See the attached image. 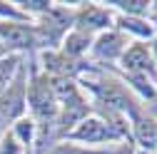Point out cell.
Returning <instances> with one entry per match:
<instances>
[{
    "label": "cell",
    "mask_w": 157,
    "mask_h": 154,
    "mask_svg": "<svg viewBox=\"0 0 157 154\" xmlns=\"http://www.w3.org/2000/svg\"><path fill=\"white\" fill-rule=\"evenodd\" d=\"M132 40H127V37L120 32V30H105L100 35L92 37V45H90V52H87V62L95 65V67H115L117 62H120L122 52L127 50Z\"/></svg>",
    "instance_id": "6da1fadb"
},
{
    "label": "cell",
    "mask_w": 157,
    "mask_h": 154,
    "mask_svg": "<svg viewBox=\"0 0 157 154\" xmlns=\"http://www.w3.org/2000/svg\"><path fill=\"white\" fill-rule=\"evenodd\" d=\"M112 25H115V13L105 3H77L75 5V13H72L75 30L95 37L105 30H112Z\"/></svg>",
    "instance_id": "7a4b0ae2"
},
{
    "label": "cell",
    "mask_w": 157,
    "mask_h": 154,
    "mask_svg": "<svg viewBox=\"0 0 157 154\" xmlns=\"http://www.w3.org/2000/svg\"><path fill=\"white\" fill-rule=\"evenodd\" d=\"M65 139L67 142H75V144H82V147H97V149L110 147V142L117 144V139L112 137V132L107 129V124L100 117H95L92 112L65 134Z\"/></svg>",
    "instance_id": "3957f363"
},
{
    "label": "cell",
    "mask_w": 157,
    "mask_h": 154,
    "mask_svg": "<svg viewBox=\"0 0 157 154\" xmlns=\"http://www.w3.org/2000/svg\"><path fill=\"white\" fill-rule=\"evenodd\" d=\"M117 70H120V72H135V75L157 77L150 42H130L127 50H125L122 57H120V62H117Z\"/></svg>",
    "instance_id": "277c9868"
},
{
    "label": "cell",
    "mask_w": 157,
    "mask_h": 154,
    "mask_svg": "<svg viewBox=\"0 0 157 154\" xmlns=\"http://www.w3.org/2000/svg\"><path fill=\"white\" fill-rule=\"evenodd\" d=\"M130 142L142 154H157V119L147 117L145 112L135 117L130 122Z\"/></svg>",
    "instance_id": "5b68a950"
},
{
    "label": "cell",
    "mask_w": 157,
    "mask_h": 154,
    "mask_svg": "<svg viewBox=\"0 0 157 154\" xmlns=\"http://www.w3.org/2000/svg\"><path fill=\"white\" fill-rule=\"evenodd\" d=\"M90 45H92V37L72 28V30H70V32L63 37V42H60V47H57V50H60L65 57H70V60H75V62H82V60H87Z\"/></svg>",
    "instance_id": "8992f818"
},
{
    "label": "cell",
    "mask_w": 157,
    "mask_h": 154,
    "mask_svg": "<svg viewBox=\"0 0 157 154\" xmlns=\"http://www.w3.org/2000/svg\"><path fill=\"white\" fill-rule=\"evenodd\" d=\"M105 5L117 15H130V17L150 15V0H105Z\"/></svg>",
    "instance_id": "52a82bcc"
},
{
    "label": "cell",
    "mask_w": 157,
    "mask_h": 154,
    "mask_svg": "<svg viewBox=\"0 0 157 154\" xmlns=\"http://www.w3.org/2000/svg\"><path fill=\"white\" fill-rule=\"evenodd\" d=\"M8 132H10L13 137L23 144V147H28V149H33L35 142H37V127H35V122L28 117V114H25V117H20V119H17V122L8 129Z\"/></svg>",
    "instance_id": "ba28073f"
},
{
    "label": "cell",
    "mask_w": 157,
    "mask_h": 154,
    "mask_svg": "<svg viewBox=\"0 0 157 154\" xmlns=\"http://www.w3.org/2000/svg\"><path fill=\"white\" fill-rule=\"evenodd\" d=\"M23 62H25L23 55H5L3 60H0V94L10 87V82L15 80V75L23 67Z\"/></svg>",
    "instance_id": "9c48e42d"
},
{
    "label": "cell",
    "mask_w": 157,
    "mask_h": 154,
    "mask_svg": "<svg viewBox=\"0 0 157 154\" xmlns=\"http://www.w3.org/2000/svg\"><path fill=\"white\" fill-rule=\"evenodd\" d=\"M43 154H107V147H105V149H97V147H82V144L60 139V142L50 144Z\"/></svg>",
    "instance_id": "30bf717a"
},
{
    "label": "cell",
    "mask_w": 157,
    "mask_h": 154,
    "mask_svg": "<svg viewBox=\"0 0 157 154\" xmlns=\"http://www.w3.org/2000/svg\"><path fill=\"white\" fill-rule=\"evenodd\" d=\"M0 154H33V149L23 147L10 132H5L3 137H0Z\"/></svg>",
    "instance_id": "8fae6325"
},
{
    "label": "cell",
    "mask_w": 157,
    "mask_h": 154,
    "mask_svg": "<svg viewBox=\"0 0 157 154\" xmlns=\"http://www.w3.org/2000/svg\"><path fill=\"white\" fill-rule=\"evenodd\" d=\"M0 20H10V23H30L28 17L15 8V3H8V0H0Z\"/></svg>",
    "instance_id": "7c38bea8"
},
{
    "label": "cell",
    "mask_w": 157,
    "mask_h": 154,
    "mask_svg": "<svg viewBox=\"0 0 157 154\" xmlns=\"http://www.w3.org/2000/svg\"><path fill=\"white\" fill-rule=\"evenodd\" d=\"M107 154H140V152H137V147H135L130 139H125V142L110 144V147H107Z\"/></svg>",
    "instance_id": "4fadbf2b"
},
{
    "label": "cell",
    "mask_w": 157,
    "mask_h": 154,
    "mask_svg": "<svg viewBox=\"0 0 157 154\" xmlns=\"http://www.w3.org/2000/svg\"><path fill=\"white\" fill-rule=\"evenodd\" d=\"M150 25L155 28V35H157V0H150V15H147Z\"/></svg>",
    "instance_id": "5bb4252c"
},
{
    "label": "cell",
    "mask_w": 157,
    "mask_h": 154,
    "mask_svg": "<svg viewBox=\"0 0 157 154\" xmlns=\"http://www.w3.org/2000/svg\"><path fill=\"white\" fill-rule=\"evenodd\" d=\"M145 114H147V117H152V119H157V97H155L150 105H145Z\"/></svg>",
    "instance_id": "9a60e30c"
},
{
    "label": "cell",
    "mask_w": 157,
    "mask_h": 154,
    "mask_svg": "<svg viewBox=\"0 0 157 154\" xmlns=\"http://www.w3.org/2000/svg\"><path fill=\"white\" fill-rule=\"evenodd\" d=\"M150 50H152V60H155V70H157V37L150 40Z\"/></svg>",
    "instance_id": "2e32d148"
},
{
    "label": "cell",
    "mask_w": 157,
    "mask_h": 154,
    "mask_svg": "<svg viewBox=\"0 0 157 154\" xmlns=\"http://www.w3.org/2000/svg\"><path fill=\"white\" fill-rule=\"evenodd\" d=\"M5 55H13V52H8V50H5V45H3V42H0V60H3V57H5Z\"/></svg>",
    "instance_id": "e0dca14e"
}]
</instances>
